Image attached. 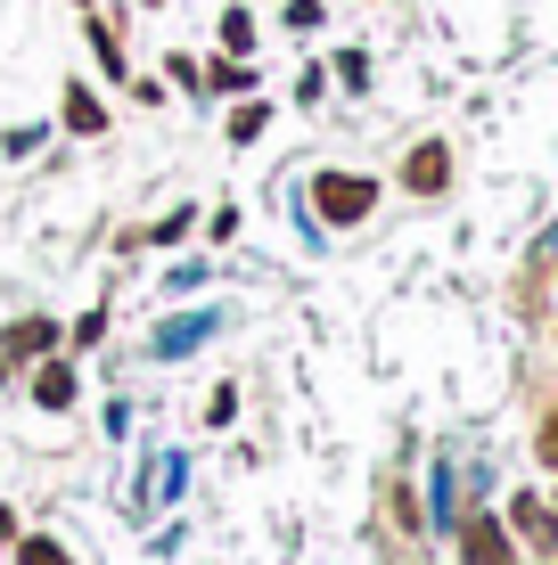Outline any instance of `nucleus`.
Returning a JSON list of instances; mask_svg holds the SVG:
<instances>
[{
    "label": "nucleus",
    "instance_id": "39448f33",
    "mask_svg": "<svg viewBox=\"0 0 558 565\" xmlns=\"http://www.w3.org/2000/svg\"><path fill=\"white\" fill-rule=\"evenodd\" d=\"M33 402H42V411H66V402H74V369L42 361V369H33Z\"/></svg>",
    "mask_w": 558,
    "mask_h": 565
},
{
    "label": "nucleus",
    "instance_id": "1a4fd4ad",
    "mask_svg": "<svg viewBox=\"0 0 558 565\" xmlns=\"http://www.w3.org/2000/svg\"><path fill=\"white\" fill-rule=\"evenodd\" d=\"M25 565H66V550H57V541H42V533H33V541H25Z\"/></svg>",
    "mask_w": 558,
    "mask_h": 565
},
{
    "label": "nucleus",
    "instance_id": "f257e3e1",
    "mask_svg": "<svg viewBox=\"0 0 558 565\" xmlns=\"http://www.w3.org/2000/svg\"><path fill=\"white\" fill-rule=\"evenodd\" d=\"M378 205V181H361V172H320V181H313V213H320V222H361V213H370Z\"/></svg>",
    "mask_w": 558,
    "mask_h": 565
},
{
    "label": "nucleus",
    "instance_id": "0eeeda50",
    "mask_svg": "<svg viewBox=\"0 0 558 565\" xmlns=\"http://www.w3.org/2000/svg\"><path fill=\"white\" fill-rule=\"evenodd\" d=\"M66 131H107V107L91 90H66Z\"/></svg>",
    "mask_w": 558,
    "mask_h": 565
},
{
    "label": "nucleus",
    "instance_id": "6e6552de",
    "mask_svg": "<svg viewBox=\"0 0 558 565\" xmlns=\"http://www.w3.org/2000/svg\"><path fill=\"white\" fill-rule=\"evenodd\" d=\"M206 83H214V90H246V83H255V74H246V66H230V57H222V66L206 74Z\"/></svg>",
    "mask_w": 558,
    "mask_h": 565
},
{
    "label": "nucleus",
    "instance_id": "9d476101",
    "mask_svg": "<svg viewBox=\"0 0 558 565\" xmlns=\"http://www.w3.org/2000/svg\"><path fill=\"white\" fill-rule=\"evenodd\" d=\"M543 467H558V411L543 418Z\"/></svg>",
    "mask_w": 558,
    "mask_h": 565
},
{
    "label": "nucleus",
    "instance_id": "423d86ee",
    "mask_svg": "<svg viewBox=\"0 0 558 565\" xmlns=\"http://www.w3.org/2000/svg\"><path fill=\"white\" fill-rule=\"evenodd\" d=\"M509 516H517V524H526V541H534V550H558V516H550V509H543V500H534V492H526V500H517V509H509Z\"/></svg>",
    "mask_w": 558,
    "mask_h": 565
},
{
    "label": "nucleus",
    "instance_id": "f03ea898",
    "mask_svg": "<svg viewBox=\"0 0 558 565\" xmlns=\"http://www.w3.org/2000/svg\"><path fill=\"white\" fill-rule=\"evenodd\" d=\"M460 557H468V565H517L509 533H502L493 516H468V524H460Z\"/></svg>",
    "mask_w": 558,
    "mask_h": 565
},
{
    "label": "nucleus",
    "instance_id": "20e7f679",
    "mask_svg": "<svg viewBox=\"0 0 558 565\" xmlns=\"http://www.w3.org/2000/svg\"><path fill=\"white\" fill-rule=\"evenodd\" d=\"M50 344H57L50 320H17L9 337H0V353H9V361H33V353H50Z\"/></svg>",
    "mask_w": 558,
    "mask_h": 565
},
{
    "label": "nucleus",
    "instance_id": "7ed1b4c3",
    "mask_svg": "<svg viewBox=\"0 0 558 565\" xmlns=\"http://www.w3.org/2000/svg\"><path fill=\"white\" fill-rule=\"evenodd\" d=\"M402 181H411V189H419V198H435V189H444V181H452V156H444V148H435V140H428V148H411V164H402Z\"/></svg>",
    "mask_w": 558,
    "mask_h": 565
}]
</instances>
